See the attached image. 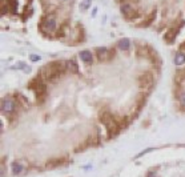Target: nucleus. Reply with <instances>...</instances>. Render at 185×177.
<instances>
[{"label":"nucleus","mask_w":185,"mask_h":177,"mask_svg":"<svg viewBox=\"0 0 185 177\" xmlns=\"http://www.w3.org/2000/svg\"><path fill=\"white\" fill-rule=\"evenodd\" d=\"M67 69H68V65L65 64L64 61L55 60V61H51V63H48L45 67L41 69L40 76H41L45 81L55 83L57 79H60L61 76H63Z\"/></svg>","instance_id":"f257e3e1"},{"label":"nucleus","mask_w":185,"mask_h":177,"mask_svg":"<svg viewBox=\"0 0 185 177\" xmlns=\"http://www.w3.org/2000/svg\"><path fill=\"white\" fill-rule=\"evenodd\" d=\"M29 59H31V61L36 63V61H40V60H41V57L39 56V55H31V56H29Z\"/></svg>","instance_id":"b1692460"},{"label":"nucleus","mask_w":185,"mask_h":177,"mask_svg":"<svg viewBox=\"0 0 185 177\" xmlns=\"http://www.w3.org/2000/svg\"><path fill=\"white\" fill-rule=\"evenodd\" d=\"M67 21H65L64 24H61L60 25V28L57 29V33H56V36L57 37H64L65 36V33H67Z\"/></svg>","instance_id":"a211bd4d"},{"label":"nucleus","mask_w":185,"mask_h":177,"mask_svg":"<svg viewBox=\"0 0 185 177\" xmlns=\"http://www.w3.org/2000/svg\"><path fill=\"white\" fill-rule=\"evenodd\" d=\"M131 0H123V3H129Z\"/></svg>","instance_id":"cd10ccee"},{"label":"nucleus","mask_w":185,"mask_h":177,"mask_svg":"<svg viewBox=\"0 0 185 177\" xmlns=\"http://www.w3.org/2000/svg\"><path fill=\"white\" fill-rule=\"evenodd\" d=\"M68 162V158L65 156H60V157H54L51 158V160H48L45 166L47 168H51V169H54V168H59V166H63L65 164Z\"/></svg>","instance_id":"9d476101"},{"label":"nucleus","mask_w":185,"mask_h":177,"mask_svg":"<svg viewBox=\"0 0 185 177\" xmlns=\"http://www.w3.org/2000/svg\"><path fill=\"white\" fill-rule=\"evenodd\" d=\"M148 177H157V175L155 173V172L151 171V172H148Z\"/></svg>","instance_id":"393cba45"},{"label":"nucleus","mask_w":185,"mask_h":177,"mask_svg":"<svg viewBox=\"0 0 185 177\" xmlns=\"http://www.w3.org/2000/svg\"><path fill=\"white\" fill-rule=\"evenodd\" d=\"M120 12L128 20H133V19H136V17H139V12L135 10L133 6H132L131 3H121Z\"/></svg>","instance_id":"0eeeda50"},{"label":"nucleus","mask_w":185,"mask_h":177,"mask_svg":"<svg viewBox=\"0 0 185 177\" xmlns=\"http://www.w3.org/2000/svg\"><path fill=\"white\" fill-rule=\"evenodd\" d=\"M8 12H10V7H8L6 0H4V2L2 3V15H6V14H8Z\"/></svg>","instance_id":"412c9836"},{"label":"nucleus","mask_w":185,"mask_h":177,"mask_svg":"<svg viewBox=\"0 0 185 177\" xmlns=\"http://www.w3.org/2000/svg\"><path fill=\"white\" fill-rule=\"evenodd\" d=\"M67 65H68V69L71 71L72 73H75V75L79 73V64H77L76 57H72V59H69L68 63H67Z\"/></svg>","instance_id":"ddd939ff"},{"label":"nucleus","mask_w":185,"mask_h":177,"mask_svg":"<svg viewBox=\"0 0 185 177\" xmlns=\"http://www.w3.org/2000/svg\"><path fill=\"white\" fill-rule=\"evenodd\" d=\"M79 56H80V59L84 61V63H92L93 61V55H92V52L89 50H84V51H81L80 54H79Z\"/></svg>","instance_id":"f8f14e48"},{"label":"nucleus","mask_w":185,"mask_h":177,"mask_svg":"<svg viewBox=\"0 0 185 177\" xmlns=\"http://www.w3.org/2000/svg\"><path fill=\"white\" fill-rule=\"evenodd\" d=\"M40 29L43 31V32H48V33L56 32L57 31V21L55 19V16L49 15V16L43 17V20L40 23Z\"/></svg>","instance_id":"39448f33"},{"label":"nucleus","mask_w":185,"mask_h":177,"mask_svg":"<svg viewBox=\"0 0 185 177\" xmlns=\"http://www.w3.org/2000/svg\"><path fill=\"white\" fill-rule=\"evenodd\" d=\"M117 48L121 51H128L131 48V41L129 39H120V40L117 41Z\"/></svg>","instance_id":"2eb2a0df"},{"label":"nucleus","mask_w":185,"mask_h":177,"mask_svg":"<svg viewBox=\"0 0 185 177\" xmlns=\"http://www.w3.org/2000/svg\"><path fill=\"white\" fill-rule=\"evenodd\" d=\"M99 119H100V121L104 124L109 139H112V137L118 135L120 127H118V124L116 121V117H114L111 112H108V110H101L99 113Z\"/></svg>","instance_id":"f03ea898"},{"label":"nucleus","mask_w":185,"mask_h":177,"mask_svg":"<svg viewBox=\"0 0 185 177\" xmlns=\"http://www.w3.org/2000/svg\"><path fill=\"white\" fill-rule=\"evenodd\" d=\"M11 69H24L25 73H29L31 72V68L27 67L25 63H23V61H21V63H17L16 65H14V67H11Z\"/></svg>","instance_id":"6ab92c4d"},{"label":"nucleus","mask_w":185,"mask_h":177,"mask_svg":"<svg viewBox=\"0 0 185 177\" xmlns=\"http://www.w3.org/2000/svg\"><path fill=\"white\" fill-rule=\"evenodd\" d=\"M44 79L41 76H37V77H35L32 79V80L29 81L28 84V89L31 91H33V93L35 96H36V101H37V104H43L44 103V100L47 99V85H45V83L43 81Z\"/></svg>","instance_id":"7ed1b4c3"},{"label":"nucleus","mask_w":185,"mask_h":177,"mask_svg":"<svg viewBox=\"0 0 185 177\" xmlns=\"http://www.w3.org/2000/svg\"><path fill=\"white\" fill-rule=\"evenodd\" d=\"M184 147H185V145H184Z\"/></svg>","instance_id":"7c9ffc66"},{"label":"nucleus","mask_w":185,"mask_h":177,"mask_svg":"<svg viewBox=\"0 0 185 177\" xmlns=\"http://www.w3.org/2000/svg\"><path fill=\"white\" fill-rule=\"evenodd\" d=\"M156 148H148V149H145V150H143V152H140L137 156H135L136 158H139V157H141V156H144V154H147V153H149V152H152V150H155Z\"/></svg>","instance_id":"5701e85b"},{"label":"nucleus","mask_w":185,"mask_h":177,"mask_svg":"<svg viewBox=\"0 0 185 177\" xmlns=\"http://www.w3.org/2000/svg\"><path fill=\"white\" fill-rule=\"evenodd\" d=\"M88 2H92V0H88Z\"/></svg>","instance_id":"c756f323"},{"label":"nucleus","mask_w":185,"mask_h":177,"mask_svg":"<svg viewBox=\"0 0 185 177\" xmlns=\"http://www.w3.org/2000/svg\"><path fill=\"white\" fill-rule=\"evenodd\" d=\"M155 19H156V11H152L151 14H149V15L141 21V23L139 24V27H140V28H148L149 25H151L153 21H155Z\"/></svg>","instance_id":"9b49d317"},{"label":"nucleus","mask_w":185,"mask_h":177,"mask_svg":"<svg viewBox=\"0 0 185 177\" xmlns=\"http://www.w3.org/2000/svg\"><path fill=\"white\" fill-rule=\"evenodd\" d=\"M96 55H97V59L100 61H109L114 57V50H107V48H104V47L97 48Z\"/></svg>","instance_id":"1a4fd4ad"},{"label":"nucleus","mask_w":185,"mask_h":177,"mask_svg":"<svg viewBox=\"0 0 185 177\" xmlns=\"http://www.w3.org/2000/svg\"><path fill=\"white\" fill-rule=\"evenodd\" d=\"M89 6H91V2H88V0H84V2H81V4H80V10H81V11H87L88 8H89Z\"/></svg>","instance_id":"4be33fe9"},{"label":"nucleus","mask_w":185,"mask_h":177,"mask_svg":"<svg viewBox=\"0 0 185 177\" xmlns=\"http://www.w3.org/2000/svg\"><path fill=\"white\" fill-rule=\"evenodd\" d=\"M174 65H177V67H180V65H184L185 64V54L183 51H179L177 54L174 55V60H173Z\"/></svg>","instance_id":"4468645a"},{"label":"nucleus","mask_w":185,"mask_h":177,"mask_svg":"<svg viewBox=\"0 0 185 177\" xmlns=\"http://www.w3.org/2000/svg\"><path fill=\"white\" fill-rule=\"evenodd\" d=\"M23 169H24V166L21 165L19 161H14V162H12V173H14L15 176L20 175L21 172H23Z\"/></svg>","instance_id":"dca6fc26"},{"label":"nucleus","mask_w":185,"mask_h":177,"mask_svg":"<svg viewBox=\"0 0 185 177\" xmlns=\"http://www.w3.org/2000/svg\"><path fill=\"white\" fill-rule=\"evenodd\" d=\"M184 24H185V21L184 20H180L179 25L174 24V25H172L168 31H166L165 35H164V40H165L166 44H173L174 43L176 37H177V35L180 33V31H181V28L184 27Z\"/></svg>","instance_id":"20e7f679"},{"label":"nucleus","mask_w":185,"mask_h":177,"mask_svg":"<svg viewBox=\"0 0 185 177\" xmlns=\"http://www.w3.org/2000/svg\"><path fill=\"white\" fill-rule=\"evenodd\" d=\"M2 112L3 114H12L16 112V101L12 97H4L2 100Z\"/></svg>","instance_id":"423d86ee"},{"label":"nucleus","mask_w":185,"mask_h":177,"mask_svg":"<svg viewBox=\"0 0 185 177\" xmlns=\"http://www.w3.org/2000/svg\"><path fill=\"white\" fill-rule=\"evenodd\" d=\"M180 50H181V51H183V50H185V41L181 44V45H180Z\"/></svg>","instance_id":"a878e982"},{"label":"nucleus","mask_w":185,"mask_h":177,"mask_svg":"<svg viewBox=\"0 0 185 177\" xmlns=\"http://www.w3.org/2000/svg\"><path fill=\"white\" fill-rule=\"evenodd\" d=\"M177 97H179V100H180V104H181L183 108L185 109V89H180Z\"/></svg>","instance_id":"aec40b11"},{"label":"nucleus","mask_w":185,"mask_h":177,"mask_svg":"<svg viewBox=\"0 0 185 177\" xmlns=\"http://www.w3.org/2000/svg\"><path fill=\"white\" fill-rule=\"evenodd\" d=\"M61 2H69V0H61Z\"/></svg>","instance_id":"c85d7f7f"},{"label":"nucleus","mask_w":185,"mask_h":177,"mask_svg":"<svg viewBox=\"0 0 185 177\" xmlns=\"http://www.w3.org/2000/svg\"><path fill=\"white\" fill-rule=\"evenodd\" d=\"M8 7H10V12L12 15L17 14V0H6Z\"/></svg>","instance_id":"f3484780"},{"label":"nucleus","mask_w":185,"mask_h":177,"mask_svg":"<svg viewBox=\"0 0 185 177\" xmlns=\"http://www.w3.org/2000/svg\"><path fill=\"white\" fill-rule=\"evenodd\" d=\"M96 12H97V8H93V12H92V16L96 15Z\"/></svg>","instance_id":"bb28decb"},{"label":"nucleus","mask_w":185,"mask_h":177,"mask_svg":"<svg viewBox=\"0 0 185 177\" xmlns=\"http://www.w3.org/2000/svg\"><path fill=\"white\" fill-rule=\"evenodd\" d=\"M153 84H155V77H153V75L151 72H144L139 77V85L145 91L151 89L153 87Z\"/></svg>","instance_id":"6e6552de"}]
</instances>
